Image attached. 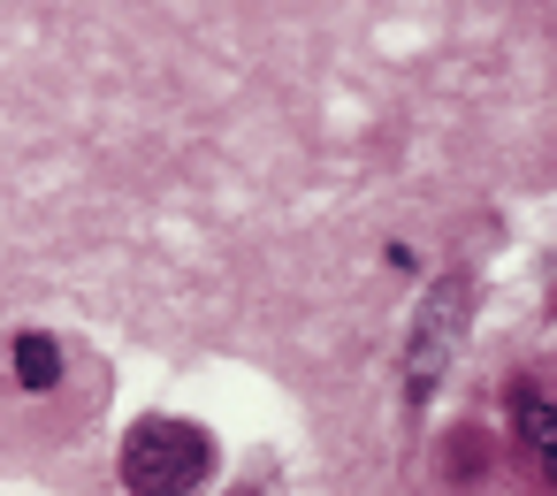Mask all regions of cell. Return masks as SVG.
<instances>
[{
    "label": "cell",
    "mask_w": 557,
    "mask_h": 496,
    "mask_svg": "<svg viewBox=\"0 0 557 496\" xmlns=\"http://www.w3.org/2000/svg\"><path fill=\"white\" fill-rule=\"evenodd\" d=\"M207 473H214V443H207V427H191V420L153 412V420H138L131 443H123V488H131V496H184V488H199Z\"/></svg>",
    "instance_id": "1"
},
{
    "label": "cell",
    "mask_w": 557,
    "mask_h": 496,
    "mask_svg": "<svg viewBox=\"0 0 557 496\" xmlns=\"http://www.w3.org/2000/svg\"><path fill=\"white\" fill-rule=\"evenodd\" d=\"M527 443H534L542 473L557 481V405H534V412H527Z\"/></svg>",
    "instance_id": "4"
},
{
    "label": "cell",
    "mask_w": 557,
    "mask_h": 496,
    "mask_svg": "<svg viewBox=\"0 0 557 496\" xmlns=\"http://www.w3.org/2000/svg\"><path fill=\"white\" fill-rule=\"evenodd\" d=\"M466 298H473V283H466V275H443V283L428 290V306L412 313V344H405V374H412V397H428V389H435V374H443V359L458 351V328H466Z\"/></svg>",
    "instance_id": "2"
},
{
    "label": "cell",
    "mask_w": 557,
    "mask_h": 496,
    "mask_svg": "<svg viewBox=\"0 0 557 496\" xmlns=\"http://www.w3.org/2000/svg\"><path fill=\"white\" fill-rule=\"evenodd\" d=\"M16 382H24V389H54V382H62V344L39 336V328H24V336H16Z\"/></svg>",
    "instance_id": "3"
}]
</instances>
